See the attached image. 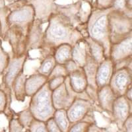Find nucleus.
<instances>
[{"label":"nucleus","mask_w":132,"mask_h":132,"mask_svg":"<svg viewBox=\"0 0 132 132\" xmlns=\"http://www.w3.org/2000/svg\"><path fill=\"white\" fill-rule=\"evenodd\" d=\"M48 23L44 30L43 47L40 50L46 56L53 54L54 50L62 44H68L73 47L77 42L84 39L82 33L75 29L65 16L59 13H53Z\"/></svg>","instance_id":"nucleus-1"},{"label":"nucleus","mask_w":132,"mask_h":132,"mask_svg":"<svg viewBox=\"0 0 132 132\" xmlns=\"http://www.w3.org/2000/svg\"><path fill=\"white\" fill-rule=\"evenodd\" d=\"M113 9L114 8L93 9L86 24L87 36L103 47L106 58L110 57L112 46L110 38L108 15Z\"/></svg>","instance_id":"nucleus-2"},{"label":"nucleus","mask_w":132,"mask_h":132,"mask_svg":"<svg viewBox=\"0 0 132 132\" xmlns=\"http://www.w3.org/2000/svg\"><path fill=\"white\" fill-rule=\"evenodd\" d=\"M29 108L33 118L38 120L46 122L54 117L56 110L53 104L52 90L48 82L30 97Z\"/></svg>","instance_id":"nucleus-3"},{"label":"nucleus","mask_w":132,"mask_h":132,"mask_svg":"<svg viewBox=\"0 0 132 132\" xmlns=\"http://www.w3.org/2000/svg\"><path fill=\"white\" fill-rule=\"evenodd\" d=\"M11 5L13 9L9 7L10 13L7 17L9 28L11 27L18 28L27 37L35 19L34 7L30 2L26 0H18V2Z\"/></svg>","instance_id":"nucleus-4"},{"label":"nucleus","mask_w":132,"mask_h":132,"mask_svg":"<svg viewBox=\"0 0 132 132\" xmlns=\"http://www.w3.org/2000/svg\"><path fill=\"white\" fill-rule=\"evenodd\" d=\"M108 20L112 44L118 43L132 35V17L113 9L108 15Z\"/></svg>","instance_id":"nucleus-5"},{"label":"nucleus","mask_w":132,"mask_h":132,"mask_svg":"<svg viewBox=\"0 0 132 132\" xmlns=\"http://www.w3.org/2000/svg\"><path fill=\"white\" fill-rule=\"evenodd\" d=\"M78 98L87 99L93 102L87 91L77 93L71 88L68 76L65 78L63 84L52 91L53 104L56 110H67L75 99Z\"/></svg>","instance_id":"nucleus-6"},{"label":"nucleus","mask_w":132,"mask_h":132,"mask_svg":"<svg viewBox=\"0 0 132 132\" xmlns=\"http://www.w3.org/2000/svg\"><path fill=\"white\" fill-rule=\"evenodd\" d=\"M29 54H23L21 56H11L10 59L9 65L5 71L3 75V85L5 89L9 92V95L11 97L12 93L13 84L16 77L22 71H23L24 65Z\"/></svg>","instance_id":"nucleus-7"},{"label":"nucleus","mask_w":132,"mask_h":132,"mask_svg":"<svg viewBox=\"0 0 132 132\" xmlns=\"http://www.w3.org/2000/svg\"><path fill=\"white\" fill-rule=\"evenodd\" d=\"M131 85V69L129 68H122L115 70L109 83V86L117 97L124 96Z\"/></svg>","instance_id":"nucleus-8"},{"label":"nucleus","mask_w":132,"mask_h":132,"mask_svg":"<svg viewBox=\"0 0 132 132\" xmlns=\"http://www.w3.org/2000/svg\"><path fill=\"white\" fill-rule=\"evenodd\" d=\"M82 1H79L76 3L72 4L62 5L55 3V11L54 12H57L62 14L68 19L75 29L79 30L82 33L84 38L87 36L86 31V24H82L79 19V10Z\"/></svg>","instance_id":"nucleus-9"},{"label":"nucleus","mask_w":132,"mask_h":132,"mask_svg":"<svg viewBox=\"0 0 132 132\" xmlns=\"http://www.w3.org/2000/svg\"><path fill=\"white\" fill-rule=\"evenodd\" d=\"M12 48L13 56H21L27 52V37L20 29L14 27H9L4 35Z\"/></svg>","instance_id":"nucleus-10"},{"label":"nucleus","mask_w":132,"mask_h":132,"mask_svg":"<svg viewBox=\"0 0 132 132\" xmlns=\"http://www.w3.org/2000/svg\"><path fill=\"white\" fill-rule=\"evenodd\" d=\"M130 57H132V35L118 43L112 44L110 58L114 65Z\"/></svg>","instance_id":"nucleus-11"},{"label":"nucleus","mask_w":132,"mask_h":132,"mask_svg":"<svg viewBox=\"0 0 132 132\" xmlns=\"http://www.w3.org/2000/svg\"><path fill=\"white\" fill-rule=\"evenodd\" d=\"M93 102L87 99L76 98L66 110L68 118L71 123L80 122L93 108Z\"/></svg>","instance_id":"nucleus-12"},{"label":"nucleus","mask_w":132,"mask_h":132,"mask_svg":"<svg viewBox=\"0 0 132 132\" xmlns=\"http://www.w3.org/2000/svg\"><path fill=\"white\" fill-rule=\"evenodd\" d=\"M43 23L35 19L28 35L27 40V52L35 50H41L44 44V30L42 29Z\"/></svg>","instance_id":"nucleus-13"},{"label":"nucleus","mask_w":132,"mask_h":132,"mask_svg":"<svg viewBox=\"0 0 132 132\" xmlns=\"http://www.w3.org/2000/svg\"><path fill=\"white\" fill-rule=\"evenodd\" d=\"M132 101L125 96H118L113 104L112 113L120 126H123L128 118L131 116Z\"/></svg>","instance_id":"nucleus-14"},{"label":"nucleus","mask_w":132,"mask_h":132,"mask_svg":"<svg viewBox=\"0 0 132 132\" xmlns=\"http://www.w3.org/2000/svg\"><path fill=\"white\" fill-rule=\"evenodd\" d=\"M114 71L115 65L110 57L106 58L99 63L96 75V83L98 89L106 85H109Z\"/></svg>","instance_id":"nucleus-15"},{"label":"nucleus","mask_w":132,"mask_h":132,"mask_svg":"<svg viewBox=\"0 0 132 132\" xmlns=\"http://www.w3.org/2000/svg\"><path fill=\"white\" fill-rule=\"evenodd\" d=\"M55 0H31L30 3L34 7L35 19L42 23H48L50 16L55 11Z\"/></svg>","instance_id":"nucleus-16"},{"label":"nucleus","mask_w":132,"mask_h":132,"mask_svg":"<svg viewBox=\"0 0 132 132\" xmlns=\"http://www.w3.org/2000/svg\"><path fill=\"white\" fill-rule=\"evenodd\" d=\"M69 83L73 89L77 93L86 91L88 82L83 68L79 67L75 70L71 71L68 75Z\"/></svg>","instance_id":"nucleus-17"},{"label":"nucleus","mask_w":132,"mask_h":132,"mask_svg":"<svg viewBox=\"0 0 132 132\" xmlns=\"http://www.w3.org/2000/svg\"><path fill=\"white\" fill-rule=\"evenodd\" d=\"M117 96L109 85H106L98 89L97 102L101 108L108 112L112 113L113 104Z\"/></svg>","instance_id":"nucleus-18"},{"label":"nucleus","mask_w":132,"mask_h":132,"mask_svg":"<svg viewBox=\"0 0 132 132\" xmlns=\"http://www.w3.org/2000/svg\"><path fill=\"white\" fill-rule=\"evenodd\" d=\"M48 82V77L36 73L28 77L26 80L27 96L31 97Z\"/></svg>","instance_id":"nucleus-19"},{"label":"nucleus","mask_w":132,"mask_h":132,"mask_svg":"<svg viewBox=\"0 0 132 132\" xmlns=\"http://www.w3.org/2000/svg\"><path fill=\"white\" fill-rule=\"evenodd\" d=\"M88 46L84 39L77 42L72 47V60L81 68H83L87 57Z\"/></svg>","instance_id":"nucleus-20"},{"label":"nucleus","mask_w":132,"mask_h":132,"mask_svg":"<svg viewBox=\"0 0 132 132\" xmlns=\"http://www.w3.org/2000/svg\"><path fill=\"white\" fill-rule=\"evenodd\" d=\"M27 77L24 71H22L16 77L13 84L12 92H13L15 97L19 102H24L27 97L26 93V80Z\"/></svg>","instance_id":"nucleus-21"},{"label":"nucleus","mask_w":132,"mask_h":132,"mask_svg":"<svg viewBox=\"0 0 132 132\" xmlns=\"http://www.w3.org/2000/svg\"><path fill=\"white\" fill-rule=\"evenodd\" d=\"M53 55L57 63L66 64L72 60V46L68 44H62L54 50Z\"/></svg>","instance_id":"nucleus-22"},{"label":"nucleus","mask_w":132,"mask_h":132,"mask_svg":"<svg viewBox=\"0 0 132 132\" xmlns=\"http://www.w3.org/2000/svg\"><path fill=\"white\" fill-rule=\"evenodd\" d=\"M84 40L87 42L90 55L98 64L101 63L104 60H105L104 50L100 44L90 38L88 36H85Z\"/></svg>","instance_id":"nucleus-23"},{"label":"nucleus","mask_w":132,"mask_h":132,"mask_svg":"<svg viewBox=\"0 0 132 132\" xmlns=\"http://www.w3.org/2000/svg\"><path fill=\"white\" fill-rule=\"evenodd\" d=\"M57 64L53 54H50L44 57L40 65L36 70V73L48 77L50 75L55 66Z\"/></svg>","instance_id":"nucleus-24"},{"label":"nucleus","mask_w":132,"mask_h":132,"mask_svg":"<svg viewBox=\"0 0 132 132\" xmlns=\"http://www.w3.org/2000/svg\"><path fill=\"white\" fill-rule=\"evenodd\" d=\"M53 118L62 132H68L71 122L68 118L66 110H56Z\"/></svg>","instance_id":"nucleus-25"},{"label":"nucleus","mask_w":132,"mask_h":132,"mask_svg":"<svg viewBox=\"0 0 132 132\" xmlns=\"http://www.w3.org/2000/svg\"><path fill=\"white\" fill-rule=\"evenodd\" d=\"M10 13L9 7L5 5L4 0H0V24L2 26V35L3 36L9 29L7 23V17Z\"/></svg>","instance_id":"nucleus-26"},{"label":"nucleus","mask_w":132,"mask_h":132,"mask_svg":"<svg viewBox=\"0 0 132 132\" xmlns=\"http://www.w3.org/2000/svg\"><path fill=\"white\" fill-rule=\"evenodd\" d=\"M11 56L2 46V40H0V75H3L9 65Z\"/></svg>","instance_id":"nucleus-27"},{"label":"nucleus","mask_w":132,"mask_h":132,"mask_svg":"<svg viewBox=\"0 0 132 132\" xmlns=\"http://www.w3.org/2000/svg\"><path fill=\"white\" fill-rule=\"evenodd\" d=\"M68 75H69V73H68V70L66 69L65 65L57 63L56 65L55 66V68L52 70V73H50V75L48 76V80L55 78V77H66Z\"/></svg>","instance_id":"nucleus-28"},{"label":"nucleus","mask_w":132,"mask_h":132,"mask_svg":"<svg viewBox=\"0 0 132 132\" xmlns=\"http://www.w3.org/2000/svg\"><path fill=\"white\" fill-rule=\"evenodd\" d=\"M30 132H48L46 122L33 118L30 124Z\"/></svg>","instance_id":"nucleus-29"},{"label":"nucleus","mask_w":132,"mask_h":132,"mask_svg":"<svg viewBox=\"0 0 132 132\" xmlns=\"http://www.w3.org/2000/svg\"><path fill=\"white\" fill-rule=\"evenodd\" d=\"M114 0H96L95 3H93V9H109L112 8Z\"/></svg>","instance_id":"nucleus-30"},{"label":"nucleus","mask_w":132,"mask_h":132,"mask_svg":"<svg viewBox=\"0 0 132 132\" xmlns=\"http://www.w3.org/2000/svg\"><path fill=\"white\" fill-rule=\"evenodd\" d=\"M90 123L80 121L75 123V124L69 129L68 132H87Z\"/></svg>","instance_id":"nucleus-31"},{"label":"nucleus","mask_w":132,"mask_h":132,"mask_svg":"<svg viewBox=\"0 0 132 132\" xmlns=\"http://www.w3.org/2000/svg\"><path fill=\"white\" fill-rule=\"evenodd\" d=\"M66 77H55V78L51 79L48 80V83L49 85V87L52 90H55L57 89V87H60L61 85H62L64 82Z\"/></svg>","instance_id":"nucleus-32"},{"label":"nucleus","mask_w":132,"mask_h":132,"mask_svg":"<svg viewBox=\"0 0 132 132\" xmlns=\"http://www.w3.org/2000/svg\"><path fill=\"white\" fill-rule=\"evenodd\" d=\"M46 125L48 132H62L56 123L54 118H51L47 120L46 122Z\"/></svg>","instance_id":"nucleus-33"},{"label":"nucleus","mask_w":132,"mask_h":132,"mask_svg":"<svg viewBox=\"0 0 132 132\" xmlns=\"http://www.w3.org/2000/svg\"><path fill=\"white\" fill-rule=\"evenodd\" d=\"M8 104V98L4 90L0 89V112H4Z\"/></svg>","instance_id":"nucleus-34"},{"label":"nucleus","mask_w":132,"mask_h":132,"mask_svg":"<svg viewBox=\"0 0 132 132\" xmlns=\"http://www.w3.org/2000/svg\"><path fill=\"white\" fill-rule=\"evenodd\" d=\"M124 96H126V97L127 98L128 100L132 101V88H131V87H129V89L127 90V92L126 93V94H125Z\"/></svg>","instance_id":"nucleus-35"},{"label":"nucleus","mask_w":132,"mask_h":132,"mask_svg":"<svg viewBox=\"0 0 132 132\" xmlns=\"http://www.w3.org/2000/svg\"><path fill=\"white\" fill-rule=\"evenodd\" d=\"M3 86V75H0V89H2Z\"/></svg>","instance_id":"nucleus-36"},{"label":"nucleus","mask_w":132,"mask_h":132,"mask_svg":"<svg viewBox=\"0 0 132 132\" xmlns=\"http://www.w3.org/2000/svg\"><path fill=\"white\" fill-rule=\"evenodd\" d=\"M79 1H82V2H88V3H90L92 5H93V2H94V0H79Z\"/></svg>","instance_id":"nucleus-37"},{"label":"nucleus","mask_w":132,"mask_h":132,"mask_svg":"<svg viewBox=\"0 0 132 132\" xmlns=\"http://www.w3.org/2000/svg\"><path fill=\"white\" fill-rule=\"evenodd\" d=\"M2 35V26H1V24H0V36Z\"/></svg>","instance_id":"nucleus-38"},{"label":"nucleus","mask_w":132,"mask_h":132,"mask_svg":"<svg viewBox=\"0 0 132 132\" xmlns=\"http://www.w3.org/2000/svg\"><path fill=\"white\" fill-rule=\"evenodd\" d=\"M55 1H56V0H55Z\"/></svg>","instance_id":"nucleus-39"}]
</instances>
